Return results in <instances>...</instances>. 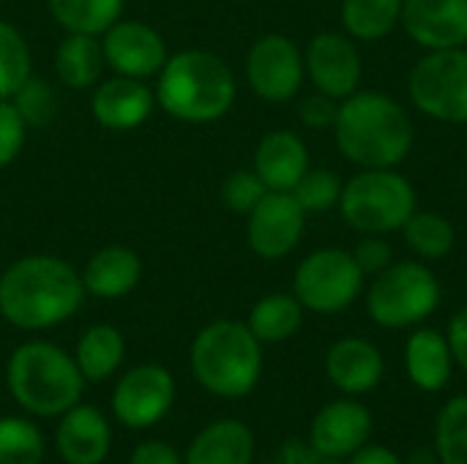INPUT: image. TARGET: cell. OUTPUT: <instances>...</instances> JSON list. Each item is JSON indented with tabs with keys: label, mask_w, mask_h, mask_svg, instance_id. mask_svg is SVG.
<instances>
[{
	"label": "cell",
	"mask_w": 467,
	"mask_h": 464,
	"mask_svg": "<svg viewBox=\"0 0 467 464\" xmlns=\"http://www.w3.org/2000/svg\"><path fill=\"white\" fill-rule=\"evenodd\" d=\"M79 271L55 254H27L0 273V317L22 331H47L71 320L82 301Z\"/></svg>",
	"instance_id": "cell-1"
},
{
	"label": "cell",
	"mask_w": 467,
	"mask_h": 464,
	"mask_svg": "<svg viewBox=\"0 0 467 464\" xmlns=\"http://www.w3.org/2000/svg\"><path fill=\"white\" fill-rule=\"evenodd\" d=\"M339 153L358 170H397L413 150V120L383 90H356L339 101L334 120Z\"/></svg>",
	"instance_id": "cell-2"
},
{
	"label": "cell",
	"mask_w": 467,
	"mask_h": 464,
	"mask_svg": "<svg viewBox=\"0 0 467 464\" xmlns=\"http://www.w3.org/2000/svg\"><path fill=\"white\" fill-rule=\"evenodd\" d=\"M156 107L192 126L222 120L238 96V79L224 57L208 49H181L156 74Z\"/></svg>",
	"instance_id": "cell-3"
},
{
	"label": "cell",
	"mask_w": 467,
	"mask_h": 464,
	"mask_svg": "<svg viewBox=\"0 0 467 464\" xmlns=\"http://www.w3.org/2000/svg\"><path fill=\"white\" fill-rule=\"evenodd\" d=\"M194 380L219 399L249 397L263 375V345L238 320H213L192 342Z\"/></svg>",
	"instance_id": "cell-4"
},
{
	"label": "cell",
	"mask_w": 467,
	"mask_h": 464,
	"mask_svg": "<svg viewBox=\"0 0 467 464\" xmlns=\"http://www.w3.org/2000/svg\"><path fill=\"white\" fill-rule=\"evenodd\" d=\"M5 380L14 402L38 418H60L79 405L85 388L74 356L52 342L19 345L8 358Z\"/></svg>",
	"instance_id": "cell-5"
},
{
	"label": "cell",
	"mask_w": 467,
	"mask_h": 464,
	"mask_svg": "<svg viewBox=\"0 0 467 464\" xmlns=\"http://www.w3.org/2000/svg\"><path fill=\"white\" fill-rule=\"evenodd\" d=\"M443 301V287L435 271L421 260H394L372 276L367 290V312L386 331L419 328Z\"/></svg>",
	"instance_id": "cell-6"
},
{
	"label": "cell",
	"mask_w": 467,
	"mask_h": 464,
	"mask_svg": "<svg viewBox=\"0 0 467 464\" xmlns=\"http://www.w3.org/2000/svg\"><path fill=\"white\" fill-rule=\"evenodd\" d=\"M342 222L361 235H391L419 208L413 183L400 170H358L339 194Z\"/></svg>",
	"instance_id": "cell-7"
},
{
	"label": "cell",
	"mask_w": 467,
	"mask_h": 464,
	"mask_svg": "<svg viewBox=\"0 0 467 464\" xmlns=\"http://www.w3.org/2000/svg\"><path fill=\"white\" fill-rule=\"evenodd\" d=\"M410 104L451 126H467V46L424 52L408 74Z\"/></svg>",
	"instance_id": "cell-8"
},
{
	"label": "cell",
	"mask_w": 467,
	"mask_h": 464,
	"mask_svg": "<svg viewBox=\"0 0 467 464\" xmlns=\"http://www.w3.org/2000/svg\"><path fill=\"white\" fill-rule=\"evenodd\" d=\"M364 273L348 249L326 246L306 254L293 276V295L306 312L339 314L348 312L364 290Z\"/></svg>",
	"instance_id": "cell-9"
},
{
	"label": "cell",
	"mask_w": 467,
	"mask_h": 464,
	"mask_svg": "<svg viewBox=\"0 0 467 464\" xmlns=\"http://www.w3.org/2000/svg\"><path fill=\"white\" fill-rule=\"evenodd\" d=\"M244 71L254 96L268 104L293 101L306 82L304 52L293 38L282 33H268L257 38L246 52Z\"/></svg>",
	"instance_id": "cell-10"
},
{
	"label": "cell",
	"mask_w": 467,
	"mask_h": 464,
	"mask_svg": "<svg viewBox=\"0 0 467 464\" xmlns=\"http://www.w3.org/2000/svg\"><path fill=\"white\" fill-rule=\"evenodd\" d=\"M175 405V377L161 364L131 366L112 391V413L129 429L159 424Z\"/></svg>",
	"instance_id": "cell-11"
},
{
	"label": "cell",
	"mask_w": 467,
	"mask_h": 464,
	"mask_svg": "<svg viewBox=\"0 0 467 464\" xmlns=\"http://www.w3.org/2000/svg\"><path fill=\"white\" fill-rule=\"evenodd\" d=\"M306 230V211L290 191H268L246 216V243L260 260H285Z\"/></svg>",
	"instance_id": "cell-12"
},
{
	"label": "cell",
	"mask_w": 467,
	"mask_h": 464,
	"mask_svg": "<svg viewBox=\"0 0 467 464\" xmlns=\"http://www.w3.org/2000/svg\"><path fill=\"white\" fill-rule=\"evenodd\" d=\"M306 79L315 90L342 101L361 88L364 60L358 52V41L348 33L323 30L304 49Z\"/></svg>",
	"instance_id": "cell-13"
},
{
	"label": "cell",
	"mask_w": 467,
	"mask_h": 464,
	"mask_svg": "<svg viewBox=\"0 0 467 464\" xmlns=\"http://www.w3.org/2000/svg\"><path fill=\"white\" fill-rule=\"evenodd\" d=\"M101 52L107 68L131 79H156L170 52L156 27L142 19H118L101 36Z\"/></svg>",
	"instance_id": "cell-14"
},
{
	"label": "cell",
	"mask_w": 467,
	"mask_h": 464,
	"mask_svg": "<svg viewBox=\"0 0 467 464\" xmlns=\"http://www.w3.org/2000/svg\"><path fill=\"white\" fill-rule=\"evenodd\" d=\"M400 27L424 52L467 46V0H405Z\"/></svg>",
	"instance_id": "cell-15"
},
{
	"label": "cell",
	"mask_w": 467,
	"mask_h": 464,
	"mask_svg": "<svg viewBox=\"0 0 467 464\" xmlns=\"http://www.w3.org/2000/svg\"><path fill=\"white\" fill-rule=\"evenodd\" d=\"M369 435H372V413L356 397H348V399L328 402L326 407L317 410L306 443L326 457L348 459L361 446L369 443Z\"/></svg>",
	"instance_id": "cell-16"
},
{
	"label": "cell",
	"mask_w": 467,
	"mask_h": 464,
	"mask_svg": "<svg viewBox=\"0 0 467 464\" xmlns=\"http://www.w3.org/2000/svg\"><path fill=\"white\" fill-rule=\"evenodd\" d=\"M156 107L153 88L145 79H131L112 74L99 82L90 96V112L96 123L107 131H134L140 129Z\"/></svg>",
	"instance_id": "cell-17"
},
{
	"label": "cell",
	"mask_w": 467,
	"mask_h": 464,
	"mask_svg": "<svg viewBox=\"0 0 467 464\" xmlns=\"http://www.w3.org/2000/svg\"><path fill=\"white\" fill-rule=\"evenodd\" d=\"M383 375V353L364 336H342L326 353V377L345 397H364L375 391Z\"/></svg>",
	"instance_id": "cell-18"
},
{
	"label": "cell",
	"mask_w": 467,
	"mask_h": 464,
	"mask_svg": "<svg viewBox=\"0 0 467 464\" xmlns=\"http://www.w3.org/2000/svg\"><path fill=\"white\" fill-rule=\"evenodd\" d=\"M112 446V429L93 405H74L60 416L55 449L66 464H101Z\"/></svg>",
	"instance_id": "cell-19"
},
{
	"label": "cell",
	"mask_w": 467,
	"mask_h": 464,
	"mask_svg": "<svg viewBox=\"0 0 467 464\" xmlns=\"http://www.w3.org/2000/svg\"><path fill=\"white\" fill-rule=\"evenodd\" d=\"M252 170L268 191H293L309 170V148L296 131L274 129L257 142Z\"/></svg>",
	"instance_id": "cell-20"
},
{
	"label": "cell",
	"mask_w": 467,
	"mask_h": 464,
	"mask_svg": "<svg viewBox=\"0 0 467 464\" xmlns=\"http://www.w3.org/2000/svg\"><path fill=\"white\" fill-rule=\"evenodd\" d=\"M85 293L101 301H115L137 290L142 279V260L123 243H107L96 249L79 271Z\"/></svg>",
	"instance_id": "cell-21"
},
{
	"label": "cell",
	"mask_w": 467,
	"mask_h": 464,
	"mask_svg": "<svg viewBox=\"0 0 467 464\" xmlns=\"http://www.w3.org/2000/svg\"><path fill=\"white\" fill-rule=\"evenodd\" d=\"M454 356L449 339L438 328L419 325L405 342V372L419 391L438 394L454 375Z\"/></svg>",
	"instance_id": "cell-22"
},
{
	"label": "cell",
	"mask_w": 467,
	"mask_h": 464,
	"mask_svg": "<svg viewBox=\"0 0 467 464\" xmlns=\"http://www.w3.org/2000/svg\"><path fill=\"white\" fill-rule=\"evenodd\" d=\"M254 435L238 418L208 424L186 449L183 464H252Z\"/></svg>",
	"instance_id": "cell-23"
},
{
	"label": "cell",
	"mask_w": 467,
	"mask_h": 464,
	"mask_svg": "<svg viewBox=\"0 0 467 464\" xmlns=\"http://www.w3.org/2000/svg\"><path fill=\"white\" fill-rule=\"evenodd\" d=\"M107 68L101 38L85 33H66L55 49V74L68 90H90Z\"/></svg>",
	"instance_id": "cell-24"
},
{
	"label": "cell",
	"mask_w": 467,
	"mask_h": 464,
	"mask_svg": "<svg viewBox=\"0 0 467 464\" xmlns=\"http://www.w3.org/2000/svg\"><path fill=\"white\" fill-rule=\"evenodd\" d=\"M126 358V339L115 325H90L74 350V361L85 383L109 380Z\"/></svg>",
	"instance_id": "cell-25"
},
{
	"label": "cell",
	"mask_w": 467,
	"mask_h": 464,
	"mask_svg": "<svg viewBox=\"0 0 467 464\" xmlns=\"http://www.w3.org/2000/svg\"><path fill=\"white\" fill-rule=\"evenodd\" d=\"M304 312L306 309L293 293H271L252 306L246 325L260 339V345H279L301 331Z\"/></svg>",
	"instance_id": "cell-26"
},
{
	"label": "cell",
	"mask_w": 467,
	"mask_h": 464,
	"mask_svg": "<svg viewBox=\"0 0 467 464\" xmlns=\"http://www.w3.org/2000/svg\"><path fill=\"white\" fill-rule=\"evenodd\" d=\"M405 0H342V30L353 41H380L400 27Z\"/></svg>",
	"instance_id": "cell-27"
},
{
	"label": "cell",
	"mask_w": 467,
	"mask_h": 464,
	"mask_svg": "<svg viewBox=\"0 0 467 464\" xmlns=\"http://www.w3.org/2000/svg\"><path fill=\"white\" fill-rule=\"evenodd\" d=\"M408 249L416 254V260L421 263H438L446 260L454 246H457V232L454 224L438 213V211H413V216L405 222V227L400 230Z\"/></svg>",
	"instance_id": "cell-28"
},
{
	"label": "cell",
	"mask_w": 467,
	"mask_h": 464,
	"mask_svg": "<svg viewBox=\"0 0 467 464\" xmlns=\"http://www.w3.org/2000/svg\"><path fill=\"white\" fill-rule=\"evenodd\" d=\"M52 19L66 33L101 36L123 14V0H47Z\"/></svg>",
	"instance_id": "cell-29"
},
{
	"label": "cell",
	"mask_w": 467,
	"mask_h": 464,
	"mask_svg": "<svg viewBox=\"0 0 467 464\" xmlns=\"http://www.w3.org/2000/svg\"><path fill=\"white\" fill-rule=\"evenodd\" d=\"M435 454L441 464H467V394L441 407L435 421Z\"/></svg>",
	"instance_id": "cell-30"
},
{
	"label": "cell",
	"mask_w": 467,
	"mask_h": 464,
	"mask_svg": "<svg viewBox=\"0 0 467 464\" xmlns=\"http://www.w3.org/2000/svg\"><path fill=\"white\" fill-rule=\"evenodd\" d=\"M33 74V57L25 36L0 19V98H11Z\"/></svg>",
	"instance_id": "cell-31"
},
{
	"label": "cell",
	"mask_w": 467,
	"mask_h": 464,
	"mask_svg": "<svg viewBox=\"0 0 467 464\" xmlns=\"http://www.w3.org/2000/svg\"><path fill=\"white\" fill-rule=\"evenodd\" d=\"M44 435L27 418H0V464H41Z\"/></svg>",
	"instance_id": "cell-32"
},
{
	"label": "cell",
	"mask_w": 467,
	"mask_h": 464,
	"mask_svg": "<svg viewBox=\"0 0 467 464\" xmlns=\"http://www.w3.org/2000/svg\"><path fill=\"white\" fill-rule=\"evenodd\" d=\"M345 180L334 172V170H306V175L296 183V189L290 191L298 205L309 213H326L331 208L339 205V194H342Z\"/></svg>",
	"instance_id": "cell-33"
},
{
	"label": "cell",
	"mask_w": 467,
	"mask_h": 464,
	"mask_svg": "<svg viewBox=\"0 0 467 464\" xmlns=\"http://www.w3.org/2000/svg\"><path fill=\"white\" fill-rule=\"evenodd\" d=\"M8 101L14 104V109L19 112V118L25 120L27 129H41V126L52 123L55 112H57L55 90L49 88V82H44L33 74L25 79V85Z\"/></svg>",
	"instance_id": "cell-34"
},
{
	"label": "cell",
	"mask_w": 467,
	"mask_h": 464,
	"mask_svg": "<svg viewBox=\"0 0 467 464\" xmlns=\"http://www.w3.org/2000/svg\"><path fill=\"white\" fill-rule=\"evenodd\" d=\"M268 194L265 183L260 180V175L254 170H235L224 178L222 183V202L227 211L233 213H244L249 216L252 208Z\"/></svg>",
	"instance_id": "cell-35"
},
{
	"label": "cell",
	"mask_w": 467,
	"mask_h": 464,
	"mask_svg": "<svg viewBox=\"0 0 467 464\" xmlns=\"http://www.w3.org/2000/svg\"><path fill=\"white\" fill-rule=\"evenodd\" d=\"M27 126L8 98H0V170L16 161L25 148Z\"/></svg>",
	"instance_id": "cell-36"
},
{
	"label": "cell",
	"mask_w": 467,
	"mask_h": 464,
	"mask_svg": "<svg viewBox=\"0 0 467 464\" xmlns=\"http://www.w3.org/2000/svg\"><path fill=\"white\" fill-rule=\"evenodd\" d=\"M350 254L364 276H378L394 263V246L386 241V235H361V241L350 249Z\"/></svg>",
	"instance_id": "cell-37"
},
{
	"label": "cell",
	"mask_w": 467,
	"mask_h": 464,
	"mask_svg": "<svg viewBox=\"0 0 467 464\" xmlns=\"http://www.w3.org/2000/svg\"><path fill=\"white\" fill-rule=\"evenodd\" d=\"M337 112H339V101L315 90L309 96H304L298 101V120L306 126V129H334V120H337Z\"/></svg>",
	"instance_id": "cell-38"
},
{
	"label": "cell",
	"mask_w": 467,
	"mask_h": 464,
	"mask_svg": "<svg viewBox=\"0 0 467 464\" xmlns=\"http://www.w3.org/2000/svg\"><path fill=\"white\" fill-rule=\"evenodd\" d=\"M274 464H345V459H334V457H326L320 454L317 449H312L306 440H287Z\"/></svg>",
	"instance_id": "cell-39"
},
{
	"label": "cell",
	"mask_w": 467,
	"mask_h": 464,
	"mask_svg": "<svg viewBox=\"0 0 467 464\" xmlns=\"http://www.w3.org/2000/svg\"><path fill=\"white\" fill-rule=\"evenodd\" d=\"M129 464H183V457L164 440H145L131 451Z\"/></svg>",
	"instance_id": "cell-40"
},
{
	"label": "cell",
	"mask_w": 467,
	"mask_h": 464,
	"mask_svg": "<svg viewBox=\"0 0 467 464\" xmlns=\"http://www.w3.org/2000/svg\"><path fill=\"white\" fill-rule=\"evenodd\" d=\"M446 339H449V347H451V356H454V364L467 372V304L462 309L454 312V317L449 320V331H446Z\"/></svg>",
	"instance_id": "cell-41"
},
{
	"label": "cell",
	"mask_w": 467,
	"mask_h": 464,
	"mask_svg": "<svg viewBox=\"0 0 467 464\" xmlns=\"http://www.w3.org/2000/svg\"><path fill=\"white\" fill-rule=\"evenodd\" d=\"M345 464H408L397 451H391L389 446H361L353 457H348Z\"/></svg>",
	"instance_id": "cell-42"
}]
</instances>
